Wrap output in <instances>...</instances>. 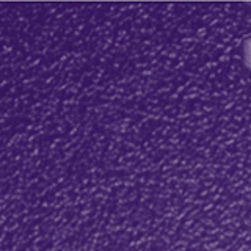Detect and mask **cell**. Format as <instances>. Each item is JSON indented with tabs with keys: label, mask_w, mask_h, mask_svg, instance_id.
<instances>
[{
	"label": "cell",
	"mask_w": 251,
	"mask_h": 251,
	"mask_svg": "<svg viewBox=\"0 0 251 251\" xmlns=\"http://www.w3.org/2000/svg\"><path fill=\"white\" fill-rule=\"evenodd\" d=\"M242 53H243V65L247 69L251 71V36L245 38L242 44Z\"/></svg>",
	"instance_id": "cell-1"
}]
</instances>
